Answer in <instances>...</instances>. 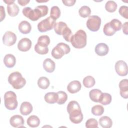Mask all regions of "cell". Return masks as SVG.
Here are the masks:
<instances>
[{
    "instance_id": "6da1fadb",
    "label": "cell",
    "mask_w": 128,
    "mask_h": 128,
    "mask_svg": "<svg viewBox=\"0 0 128 128\" xmlns=\"http://www.w3.org/2000/svg\"><path fill=\"white\" fill-rule=\"evenodd\" d=\"M48 6L40 5L32 10L30 7H26L22 9L23 14L32 21H36L40 18L46 16L48 12Z\"/></svg>"
},
{
    "instance_id": "7a4b0ae2",
    "label": "cell",
    "mask_w": 128,
    "mask_h": 128,
    "mask_svg": "<svg viewBox=\"0 0 128 128\" xmlns=\"http://www.w3.org/2000/svg\"><path fill=\"white\" fill-rule=\"evenodd\" d=\"M67 112L69 114L70 120L76 124L80 123L83 120V114L82 112L79 104L75 100L69 102L67 106Z\"/></svg>"
},
{
    "instance_id": "3957f363",
    "label": "cell",
    "mask_w": 128,
    "mask_h": 128,
    "mask_svg": "<svg viewBox=\"0 0 128 128\" xmlns=\"http://www.w3.org/2000/svg\"><path fill=\"white\" fill-rule=\"evenodd\" d=\"M86 34L82 30H78L70 40L72 46L76 48H82L86 44Z\"/></svg>"
},
{
    "instance_id": "277c9868",
    "label": "cell",
    "mask_w": 128,
    "mask_h": 128,
    "mask_svg": "<svg viewBox=\"0 0 128 128\" xmlns=\"http://www.w3.org/2000/svg\"><path fill=\"white\" fill-rule=\"evenodd\" d=\"M8 82L16 90L22 88L26 84L25 78L18 72L11 73L8 77Z\"/></svg>"
},
{
    "instance_id": "5b68a950",
    "label": "cell",
    "mask_w": 128,
    "mask_h": 128,
    "mask_svg": "<svg viewBox=\"0 0 128 128\" xmlns=\"http://www.w3.org/2000/svg\"><path fill=\"white\" fill-rule=\"evenodd\" d=\"M70 50V48L68 44L64 42H59L53 48L51 54L55 59H60L64 54H68Z\"/></svg>"
},
{
    "instance_id": "8992f818",
    "label": "cell",
    "mask_w": 128,
    "mask_h": 128,
    "mask_svg": "<svg viewBox=\"0 0 128 128\" xmlns=\"http://www.w3.org/2000/svg\"><path fill=\"white\" fill-rule=\"evenodd\" d=\"M5 107L9 110H15L18 105L16 94L12 91H8L4 94Z\"/></svg>"
},
{
    "instance_id": "52a82bcc",
    "label": "cell",
    "mask_w": 128,
    "mask_h": 128,
    "mask_svg": "<svg viewBox=\"0 0 128 128\" xmlns=\"http://www.w3.org/2000/svg\"><path fill=\"white\" fill-rule=\"evenodd\" d=\"M56 23V20L49 16L38 22V29L41 32H46L54 28Z\"/></svg>"
},
{
    "instance_id": "ba28073f",
    "label": "cell",
    "mask_w": 128,
    "mask_h": 128,
    "mask_svg": "<svg viewBox=\"0 0 128 128\" xmlns=\"http://www.w3.org/2000/svg\"><path fill=\"white\" fill-rule=\"evenodd\" d=\"M101 19L98 16H90L86 21V25L87 28L92 32L98 31L100 28Z\"/></svg>"
},
{
    "instance_id": "9c48e42d",
    "label": "cell",
    "mask_w": 128,
    "mask_h": 128,
    "mask_svg": "<svg viewBox=\"0 0 128 128\" xmlns=\"http://www.w3.org/2000/svg\"><path fill=\"white\" fill-rule=\"evenodd\" d=\"M16 41V34L12 32H6L2 36V42L7 46L14 45Z\"/></svg>"
},
{
    "instance_id": "30bf717a",
    "label": "cell",
    "mask_w": 128,
    "mask_h": 128,
    "mask_svg": "<svg viewBox=\"0 0 128 128\" xmlns=\"http://www.w3.org/2000/svg\"><path fill=\"white\" fill-rule=\"evenodd\" d=\"M115 70L120 76H126L128 74V65L124 60H118L115 64Z\"/></svg>"
},
{
    "instance_id": "8fae6325",
    "label": "cell",
    "mask_w": 128,
    "mask_h": 128,
    "mask_svg": "<svg viewBox=\"0 0 128 128\" xmlns=\"http://www.w3.org/2000/svg\"><path fill=\"white\" fill-rule=\"evenodd\" d=\"M32 46V42L30 39L24 38H22L18 44V48L21 52L28 50Z\"/></svg>"
},
{
    "instance_id": "7c38bea8",
    "label": "cell",
    "mask_w": 128,
    "mask_h": 128,
    "mask_svg": "<svg viewBox=\"0 0 128 128\" xmlns=\"http://www.w3.org/2000/svg\"><path fill=\"white\" fill-rule=\"evenodd\" d=\"M10 125L14 128L22 127L24 124V122L23 118L18 114L12 116L10 120Z\"/></svg>"
},
{
    "instance_id": "4fadbf2b",
    "label": "cell",
    "mask_w": 128,
    "mask_h": 128,
    "mask_svg": "<svg viewBox=\"0 0 128 128\" xmlns=\"http://www.w3.org/2000/svg\"><path fill=\"white\" fill-rule=\"evenodd\" d=\"M120 94L124 98H128V80L127 79L122 80L119 83Z\"/></svg>"
},
{
    "instance_id": "5bb4252c",
    "label": "cell",
    "mask_w": 128,
    "mask_h": 128,
    "mask_svg": "<svg viewBox=\"0 0 128 128\" xmlns=\"http://www.w3.org/2000/svg\"><path fill=\"white\" fill-rule=\"evenodd\" d=\"M54 28L56 34L58 35L63 36L69 28L68 26L66 23L63 22H59L56 23Z\"/></svg>"
},
{
    "instance_id": "9a60e30c",
    "label": "cell",
    "mask_w": 128,
    "mask_h": 128,
    "mask_svg": "<svg viewBox=\"0 0 128 128\" xmlns=\"http://www.w3.org/2000/svg\"><path fill=\"white\" fill-rule=\"evenodd\" d=\"M81 88V84L78 80H73L68 84L67 90L70 94H75L80 91Z\"/></svg>"
},
{
    "instance_id": "2e32d148",
    "label": "cell",
    "mask_w": 128,
    "mask_h": 128,
    "mask_svg": "<svg viewBox=\"0 0 128 128\" xmlns=\"http://www.w3.org/2000/svg\"><path fill=\"white\" fill-rule=\"evenodd\" d=\"M96 53L99 56H104L108 54L109 49L108 45L104 43H99L95 47Z\"/></svg>"
},
{
    "instance_id": "e0dca14e",
    "label": "cell",
    "mask_w": 128,
    "mask_h": 128,
    "mask_svg": "<svg viewBox=\"0 0 128 128\" xmlns=\"http://www.w3.org/2000/svg\"><path fill=\"white\" fill-rule=\"evenodd\" d=\"M43 68L46 72L49 73L52 72L55 70V62L50 58H46L43 62Z\"/></svg>"
},
{
    "instance_id": "ac0fdd59",
    "label": "cell",
    "mask_w": 128,
    "mask_h": 128,
    "mask_svg": "<svg viewBox=\"0 0 128 128\" xmlns=\"http://www.w3.org/2000/svg\"><path fill=\"white\" fill-rule=\"evenodd\" d=\"M20 110V114L24 116H26L31 113L32 110V104L28 102H24L22 103Z\"/></svg>"
},
{
    "instance_id": "d6986e66",
    "label": "cell",
    "mask_w": 128,
    "mask_h": 128,
    "mask_svg": "<svg viewBox=\"0 0 128 128\" xmlns=\"http://www.w3.org/2000/svg\"><path fill=\"white\" fill-rule=\"evenodd\" d=\"M4 65L8 68H11L15 66L16 59L15 56L12 54H7L4 58Z\"/></svg>"
},
{
    "instance_id": "ffe728a7",
    "label": "cell",
    "mask_w": 128,
    "mask_h": 128,
    "mask_svg": "<svg viewBox=\"0 0 128 128\" xmlns=\"http://www.w3.org/2000/svg\"><path fill=\"white\" fill-rule=\"evenodd\" d=\"M18 30L23 34H29L32 30V26L30 22L26 20L21 22L18 24Z\"/></svg>"
},
{
    "instance_id": "44dd1931",
    "label": "cell",
    "mask_w": 128,
    "mask_h": 128,
    "mask_svg": "<svg viewBox=\"0 0 128 128\" xmlns=\"http://www.w3.org/2000/svg\"><path fill=\"white\" fill-rule=\"evenodd\" d=\"M102 92L98 89H93L89 92V96L90 100L96 102H99Z\"/></svg>"
},
{
    "instance_id": "7402d4cb",
    "label": "cell",
    "mask_w": 128,
    "mask_h": 128,
    "mask_svg": "<svg viewBox=\"0 0 128 128\" xmlns=\"http://www.w3.org/2000/svg\"><path fill=\"white\" fill-rule=\"evenodd\" d=\"M44 98L47 103L52 104L56 102L58 99V95L56 92H50L45 94Z\"/></svg>"
},
{
    "instance_id": "603a6c76",
    "label": "cell",
    "mask_w": 128,
    "mask_h": 128,
    "mask_svg": "<svg viewBox=\"0 0 128 128\" xmlns=\"http://www.w3.org/2000/svg\"><path fill=\"white\" fill-rule=\"evenodd\" d=\"M19 8L14 3L7 4V11L8 14L10 16H17L19 12Z\"/></svg>"
},
{
    "instance_id": "cb8c5ba5",
    "label": "cell",
    "mask_w": 128,
    "mask_h": 128,
    "mask_svg": "<svg viewBox=\"0 0 128 128\" xmlns=\"http://www.w3.org/2000/svg\"><path fill=\"white\" fill-rule=\"evenodd\" d=\"M99 124L103 128H110L112 125V121L108 116H104L99 119Z\"/></svg>"
},
{
    "instance_id": "d4e9b609",
    "label": "cell",
    "mask_w": 128,
    "mask_h": 128,
    "mask_svg": "<svg viewBox=\"0 0 128 128\" xmlns=\"http://www.w3.org/2000/svg\"><path fill=\"white\" fill-rule=\"evenodd\" d=\"M26 122L28 125L31 128L38 127L40 124V120L39 118L35 115L30 116L27 119Z\"/></svg>"
},
{
    "instance_id": "484cf974",
    "label": "cell",
    "mask_w": 128,
    "mask_h": 128,
    "mask_svg": "<svg viewBox=\"0 0 128 128\" xmlns=\"http://www.w3.org/2000/svg\"><path fill=\"white\" fill-rule=\"evenodd\" d=\"M50 84L49 80L45 77V76H42L40 77L38 80V87L42 89L45 90L48 88Z\"/></svg>"
},
{
    "instance_id": "4316f807",
    "label": "cell",
    "mask_w": 128,
    "mask_h": 128,
    "mask_svg": "<svg viewBox=\"0 0 128 128\" xmlns=\"http://www.w3.org/2000/svg\"><path fill=\"white\" fill-rule=\"evenodd\" d=\"M95 80L94 78L90 76H86L82 81L84 86L87 88H90L92 87L95 84Z\"/></svg>"
},
{
    "instance_id": "83f0119b",
    "label": "cell",
    "mask_w": 128,
    "mask_h": 128,
    "mask_svg": "<svg viewBox=\"0 0 128 128\" xmlns=\"http://www.w3.org/2000/svg\"><path fill=\"white\" fill-rule=\"evenodd\" d=\"M112 102V96L110 94L104 92L102 93L99 102L103 105L109 104Z\"/></svg>"
},
{
    "instance_id": "f1b7e54d",
    "label": "cell",
    "mask_w": 128,
    "mask_h": 128,
    "mask_svg": "<svg viewBox=\"0 0 128 128\" xmlns=\"http://www.w3.org/2000/svg\"><path fill=\"white\" fill-rule=\"evenodd\" d=\"M91 13V10L88 6H82L78 10V14L82 18H86L90 16Z\"/></svg>"
},
{
    "instance_id": "f546056e",
    "label": "cell",
    "mask_w": 128,
    "mask_h": 128,
    "mask_svg": "<svg viewBox=\"0 0 128 128\" xmlns=\"http://www.w3.org/2000/svg\"><path fill=\"white\" fill-rule=\"evenodd\" d=\"M37 43L41 46H48L50 43V38L46 35L41 36L38 38Z\"/></svg>"
},
{
    "instance_id": "4dcf8cb0",
    "label": "cell",
    "mask_w": 128,
    "mask_h": 128,
    "mask_svg": "<svg viewBox=\"0 0 128 128\" xmlns=\"http://www.w3.org/2000/svg\"><path fill=\"white\" fill-rule=\"evenodd\" d=\"M117 6V4L114 1L108 0L105 4V8L108 12H113L116 10Z\"/></svg>"
},
{
    "instance_id": "1f68e13d",
    "label": "cell",
    "mask_w": 128,
    "mask_h": 128,
    "mask_svg": "<svg viewBox=\"0 0 128 128\" xmlns=\"http://www.w3.org/2000/svg\"><path fill=\"white\" fill-rule=\"evenodd\" d=\"M60 15V10L58 6H53L52 7L50 12V16L54 20L58 18Z\"/></svg>"
},
{
    "instance_id": "d6a6232c",
    "label": "cell",
    "mask_w": 128,
    "mask_h": 128,
    "mask_svg": "<svg viewBox=\"0 0 128 128\" xmlns=\"http://www.w3.org/2000/svg\"><path fill=\"white\" fill-rule=\"evenodd\" d=\"M110 24L112 28L116 32L120 30L122 26V22L118 19H112L110 22Z\"/></svg>"
},
{
    "instance_id": "836d02e7",
    "label": "cell",
    "mask_w": 128,
    "mask_h": 128,
    "mask_svg": "<svg viewBox=\"0 0 128 128\" xmlns=\"http://www.w3.org/2000/svg\"><path fill=\"white\" fill-rule=\"evenodd\" d=\"M92 113L96 116H100L104 112V108L102 106L96 105L92 107Z\"/></svg>"
},
{
    "instance_id": "e575fe53",
    "label": "cell",
    "mask_w": 128,
    "mask_h": 128,
    "mask_svg": "<svg viewBox=\"0 0 128 128\" xmlns=\"http://www.w3.org/2000/svg\"><path fill=\"white\" fill-rule=\"evenodd\" d=\"M57 94L58 95V99L56 102L58 104H64L68 99L67 94L63 91H59Z\"/></svg>"
},
{
    "instance_id": "d590c367",
    "label": "cell",
    "mask_w": 128,
    "mask_h": 128,
    "mask_svg": "<svg viewBox=\"0 0 128 128\" xmlns=\"http://www.w3.org/2000/svg\"><path fill=\"white\" fill-rule=\"evenodd\" d=\"M34 50L38 54H48V46H41L36 43L34 46Z\"/></svg>"
},
{
    "instance_id": "8d00e7d4",
    "label": "cell",
    "mask_w": 128,
    "mask_h": 128,
    "mask_svg": "<svg viewBox=\"0 0 128 128\" xmlns=\"http://www.w3.org/2000/svg\"><path fill=\"white\" fill-rule=\"evenodd\" d=\"M103 32L104 34L107 36H112L116 32L110 26V22H107L105 24L103 28Z\"/></svg>"
},
{
    "instance_id": "74e56055",
    "label": "cell",
    "mask_w": 128,
    "mask_h": 128,
    "mask_svg": "<svg viewBox=\"0 0 128 128\" xmlns=\"http://www.w3.org/2000/svg\"><path fill=\"white\" fill-rule=\"evenodd\" d=\"M86 127L87 128H98V122L95 118H89L86 122Z\"/></svg>"
},
{
    "instance_id": "f35d334b",
    "label": "cell",
    "mask_w": 128,
    "mask_h": 128,
    "mask_svg": "<svg viewBox=\"0 0 128 128\" xmlns=\"http://www.w3.org/2000/svg\"><path fill=\"white\" fill-rule=\"evenodd\" d=\"M119 14L124 18H128V7L126 6H121L118 10Z\"/></svg>"
},
{
    "instance_id": "ab89813d",
    "label": "cell",
    "mask_w": 128,
    "mask_h": 128,
    "mask_svg": "<svg viewBox=\"0 0 128 128\" xmlns=\"http://www.w3.org/2000/svg\"><path fill=\"white\" fill-rule=\"evenodd\" d=\"M62 2H63L64 4L66 6H74L76 2V0H62Z\"/></svg>"
},
{
    "instance_id": "60d3db41",
    "label": "cell",
    "mask_w": 128,
    "mask_h": 128,
    "mask_svg": "<svg viewBox=\"0 0 128 128\" xmlns=\"http://www.w3.org/2000/svg\"><path fill=\"white\" fill-rule=\"evenodd\" d=\"M0 21L2 22L6 16V14H5V10L3 6H0Z\"/></svg>"
},
{
    "instance_id": "b9f144b4",
    "label": "cell",
    "mask_w": 128,
    "mask_h": 128,
    "mask_svg": "<svg viewBox=\"0 0 128 128\" xmlns=\"http://www.w3.org/2000/svg\"><path fill=\"white\" fill-rule=\"evenodd\" d=\"M128 22H126L122 26V28L123 32L126 34H128Z\"/></svg>"
},
{
    "instance_id": "7bdbcfd3",
    "label": "cell",
    "mask_w": 128,
    "mask_h": 128,
    "mask_svg": "<svg viewBox=\"0 0 128 128\" xmlns=\"http://www.w3.org/2000/svg\"><path fill=\"white\" fill-rule=\"evenodd\" d=\"M18 2L20 6H24L30 2V0H18Z\"/></svg>"
},
{
    "instance_id": "ee69618b",
    "label": "cell",
    "mask_w": 128,
    "mask_h": 128,
    "mask_svg": "<svg viewBox=\"0 0 128 128\" xmlns=\"http://www.w3.org/2000/svg\"><path fill=\"white\" fill-rule=\"evenodd\" d=\"M4 2H6L7 4H9L12 3H14L15 0H4Z\"/></svg>"
}]
</instances>
